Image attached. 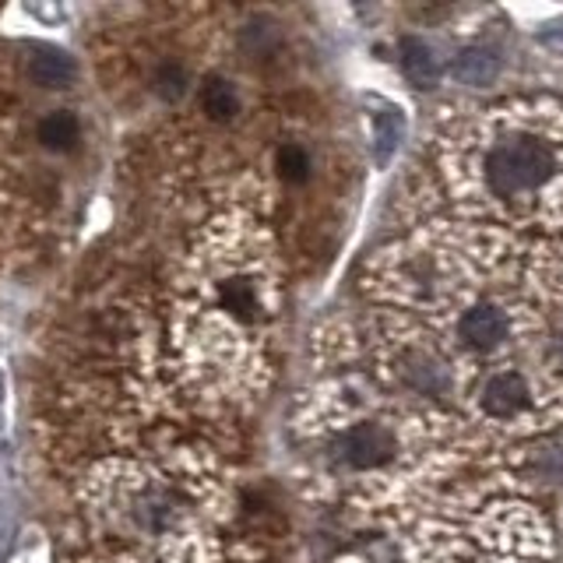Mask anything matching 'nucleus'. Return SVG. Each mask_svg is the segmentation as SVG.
I'll use <instances>...</instances> for the list:
<instances>
[{
    "instance_id": "obj_4",
    "label": "nucleus",
    "mask_w": 563,
    "mask_h": 563,
    "mask_svg": "<svg viewBox=\"0 0 563 563\" xmlns=\"http://www.w3.org/2000/svg\"><path fill=\"white\" fill-rule=\"evenodd\" d=\"M479 401H483V412L497 416V419H510L532 401V391H528V384L518 374H497L486 380Z\"/></svg>"
},
{
    "instance_id": "obj_5",
    "label": "nucleus",
    "mask_w": 563,
    "mask_h": 563,
    "mask_svg": "<svg viewBox=\"0 0 563 563\" xmlns=\"http://www.w3.org/2000/svg\"><path fill=\"white\" fill-rule=\"evenodd\" d=\"M75 75L78 67L64 49H35L29 57V78L43 88H67Z\"/></svg>"
},
{
    "instance_id": "obj_12",
    "label": "nucleus",
    "mask_w": 563,
    "mask_h": 563,
    "mask_svg": "<svg viewBox=\"0 0 563 563\" xmlns=\"http://www.w3.org/2000/svg\"><path fill=\"white\" fill-rule=\"evenodd\" d=\"M275 169L282 180H289V184H299V180H307V173H310V158L307 152L299 148V145H282L278 155H275Z\"/></svg>"
},
{
    "instance_id": "obj_9",
    "label": "nucleus",
    "mask_w": 563,
    "mask_h": 563,
    "mask_svg": "<svg viewBox=\"0 0 563 563\" xmlns=\"http://www.w3.org/2000/svg\"><path fill=\"white\" fill-rule=\"evenodd\" d=\"M401 137H405V117L395 110V106H387V110H380L374 117V155H377L380 166L391 163V155L398 152Z\"/></svg>"
},
{
    "instance_id": "obj_6",
    "label": "nucleus",
    "mask_w": 563,
    "mask_h": 563,
    "mask_svg": "<svg viewBox=\"0 0 563 563\" xmlns=\"http://www.w3.org/2000/svg\"><path fill=\"white\" fill-rule=\"evenodd\" d=\"M401 70L405 78L419 88H433L440 81V60L433 57V49L422 40H401Z\"/></svg>"
},
{
    "instance_id": "obj_13",
    "label": "nucleus",
    "mask_w": 563,
    "mask_h": 563,
    "mask_svg": "<svg viewBox=\"0 0 563 563\" xmlns=\"http://www.w3.org/2000/svg\"><path fill=\"white\" fill-rule=\"evenodd\" d=\"M243 49L246 53H254V57H264L272 46H275V25H268V22H251L243 29Z\"/></svg>"
},
{
    "instance_id": "obj_11",
    "label": "nucleus",
    "mask_w": 563,
    "mask_h": 563,
    "mask_svg": "<svg viewBox=\"0 0 563 563\" xmlns=\"http://www.w3.org/2000/svg\"><path fill=\"white\" fill-rule=\"evenodd\" d=\"M187 67L184 64H163L155 70V96L166 99V102H176L187 96Z\"/></svg>"
},
{
    "instance_id": "obj_7",
    "label": "nucleus",
    "mask_w": 563,
    "mask_h": 563,
    "mask_svg": "<svg viewBox=\"0 0 563 563\" xmlns=\"http://www.w3.org/2000/svg\"><path fill=\"white\" fill-rule=\"evenodd\" d=\"M201 110L216 120V123H229L240 113V92L233 81L225 78H208L201 85Z\"/></svg>"
},
{
    "instance_id": "obj_3",
    "label": "nucleus",
    "mask_w": 563,
    "mask_h": 563,
    "mask_svg": "<svg viewBox=\"0 0 563 563\" xmlns=\"http://www.w3.org/2000/svg\"><path fill=\"white\" fill-rule=\"evenodd\" d=\"M457 334L465 339V345L479 349V352L497 349L507 339V313L497 303H475L462 313Z\"/></svg>"
},
{
    "instance_id": "obj_10",
    "label": "nucleus",
    "mask_w": 563,
    "mask_h": 563,
    "mask_svg": "<svg viewBox=\"0 0 563 563\" xmlns=\"http://www.w3.org/2000/svg\"><path fill=\"white\" fill-rule=\"evenodd\" d=\"M81 134V123L78 117L70 113V110H57V113H49L43 123H40V141L49 148V152H67V148H75V141Z\"/></svg>"
},
{
    "instance_id": "obj_8",
    "label": "nucleus",
    "mask_w": 563,
    "mask_h": 563,
    "mask_svg": "<svg viewBox=\"0 0 563 563\" xmlns=\"http://www.w3.org/2000/svg\"><path fill=\"white\" fill-rule=\"evenodd\" d=\"M500 75V60H497V53H489V49H462L457 53V60H454V78L462 81V85H489L493 78Z\"/></svg>"
},
{
    "instance_id": "obj_1",
    "label": "nucleus",
    "mask_w": 563,
    "mask_h": 563,
    "mask_svg": "<svg viewBox=\"0 0 563 563\" xmlns=\"http://www.w3.org/2000/svg\"><path fill=\"white\" fill-rule=\"evenodd\" d=\"M563 173L556 141L532 131L528 123L497 128L483 152V184L497 201H528L550 190Z\"/></svg>"
},
{
    "instance_id": "obj_2",
    "label": "nucleus",
    "mask_w": 563,
    "mask_h": 563,
    "mask_svg": "<svg viewBox=\"0 0 563 563\" xmlns=\"http://www.w3.org/2000/svg\"><path fill=\"white\" fill-rule=\"evenodd\" d=\"M334 454H339V462L349 468H377L395 454V437L384 427H377V422H360V427L342 433Z\"/></svg>"
},
{
    "instance_id": "obj_14",
    "label": "nucleus",
    "mask_w": 563,
    "mask_h": 563,
    "mask_svg": "<svg viewBox=\"0 0 563 563\" xmlns=\"http://www.w3.org/2000/svg\"><path fill=\"white\" fill-rule=\"evenodd\" d=\"M29 14L40 18V22H64V8H57V4H46V8L29 4Z\"/></svg>"
}]
</instances>
